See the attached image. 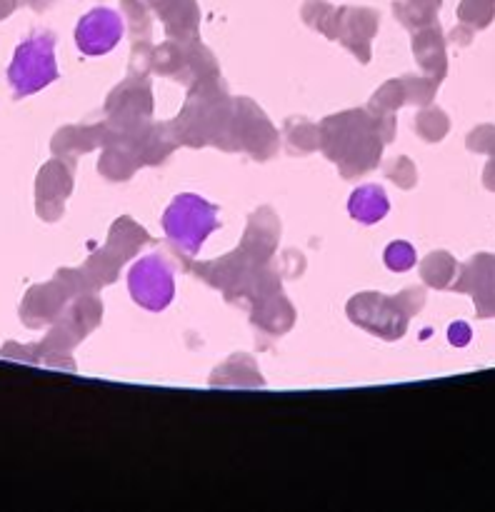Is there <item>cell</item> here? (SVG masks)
I'll use <instances>...</instances> for the list:
<instances>
[{
    "label": "cell",
    "mask_w": 495,
    "mask_h": 512,
    "mask_svg": "<svg viewBox=\"0 0 495 512\" xmlns=\"http://www.w3.org/2000/svg\"><path fill=\"white\" fill-rule=\"evenodd\" d=\"M128 290L140 308L160 313L173 303L175 280L173 270L160 255H148L138 260L128 273Z\"/></svg>",
    "instance_id": "obj_3"
},
{
    "label": "cell",
    "mask_w": 495,
    "mask_h": 512,
    "mask_svg": "<svg viewBox=\"0 0 495 512\" xmlns=\"http://www.w3.org/2000/svg\"><path fill=\"white\" fill-rule=\"evenodd\" d=\"M58 78L53 35H33L15 48L8 80L18 95H33Z\"/></svg>",
    "instance_id": "obj_2"
},
{
    "label": "cell",
    "mask_w": 495,
    "mask_h": 512,
    "mask_svg": "<svg viewBox=\"0 0 495 512\" xmlns=\"http://www.w3.org/2000/svg\"><path fill=\"white\" fill-rule=\"evenodd\" d=\"M123 38V20L115 10L95 8L75 28V43L85 55H105Z\"/></svg>",
    "instance_id": "obj_4"
},
{
    "label": "cell",
    "mask_w": 495,
    "mask_h": 512,
    "mask_svg": "<svg viewBox=\"0 0 495 512\" xmlns=\"http://www.w3.org/2000/svg\"><path fill=\"white\" fill-rule=\"evenodd\" d=\"M385 265H388L390 270H395V273H403V270L413 268L415 265L413 245L403 243V240L388 245V250H385Z\"/></svg>",
    "instance_id": "obj_6"
},
{
    "label": "cell",
    "mask_w": 495,
    "mask_h": 512,
    "mask_svg": "<svg viewBox=\"0 0 495 512\" xmlns=\"http://www.w3.org/2000/svg\"><path fill=\"white\" fill-rule=\"evenodd\" d=\"M163 230L178 248L195 255L213 230H218V208L200 195L183 193L168 205Z\"/></svg>",
    "instance_id": "obj_1"
},
{
    "label": "cell",
    "mask_w": 495,
    "mask_h": 512,
    "mask_svg": "<svg viewBox=\"0 0 495 512\" xmlns=\"http://www.w3.org/2000/svg\"><path fill=\"white\" fill-rule=\"evenodd\" d=\"M388 198L378 185H363L348 200V210L358 223H378L388 213Z\"/></svg>",
    "instance_id": "obj_5"
}]
</instances>
